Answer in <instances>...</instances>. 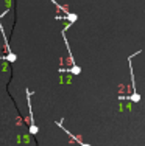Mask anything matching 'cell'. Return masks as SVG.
I'll return each mask as SVG.
<instances>
[{
  "instance_id": "1",
  "label": "cell",
  "mask_w": 145,
  "mask_h": 146,
  "mask_svg": "<svg viewBox=\"0 0 145 146\" xmlns=\"http://www.w3.org/2000/svg\"><path fill=\"white\" fill-rule=\"evenodd\" d=\"M84 146H89V145H84Z\"/></svg>"
}]
</instances>
